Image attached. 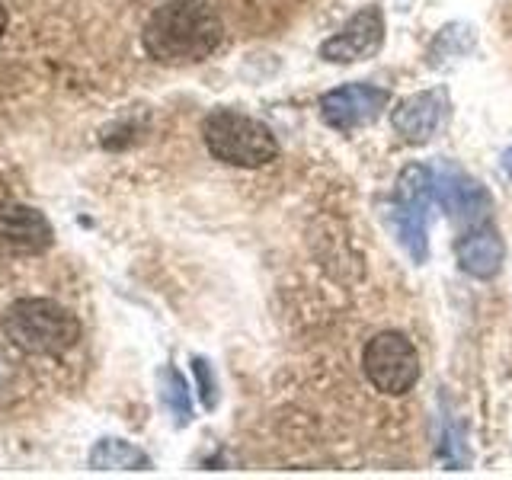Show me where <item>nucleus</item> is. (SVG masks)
I'll list each match as a JSON object with an SVG mask.
<instances>
[{
  "instance_id": "obj_7",
  "label": "nucleus",
  "mask_w": 512,
  "mask_h": 480,
  "mask_svg": "<svg viewBox=\"0 0 512 480\" xmlns=\"http://www.w3.org/2000/svg\"><path fill=\"white\" fill-rule=\"evenodd\" d=\"M432 192H436V202L445 208L448 218H455V221L477 224L493 208L490 192L480 186L474 176L464 173L458 164H452V160H442V164L432 170Z\"/></svg>"
},
{
  "instance_id": "obj_4",
  "label": "nucleus",
  "mask_w": 512,
  "mask_h": 480,
  "mask_svg": "<svg viewBox=\"0 0 512 480\" xmlns=\"http://www.w3.org/2000/svg\"><path fill=\"white\" fill-rule=\"evenodd\" d=\"M436 192H432V170L426 164H407L397 176L394 205H391V228L397 244L407 250L413 263L429 260V208Z\"/></svg>"
},
{
  "instance_id": "obj_13",
  "label": "nucleus",
  "mask_w": 512,
  "mask_h": 480,
  "mask_svg": "<svg viewBox=\"0 0 512 480\" xmlns=\"http://www.w3.org/2000/svg\"><path fill=\"white\" fill-rule=\"evenodd\" d=\"M157 388H160V404L173 416L176 426H189L192 423V397H189V384L186 378L176 372L173 365H164L157 372Z\"/></svg>"
},
{
  "instance_id": "obj_9",
  "label": "nucleus",
  "mask_w": 512,
  "mask_h": 480,
  "mask_svg": "<svg viewBox=\"0 0 512 480\" xmlns=\"http://www.w3.org/2000/svg\"><path fill=\"white\" fill-rule=\"evenodd\" d=\"M384 42V13L381 7H365L356 16H349L343 29L320 45V58L330 64H356L378 55Z\"/></svg>"
},
{
  "instance_id": "obj_12",
  "label": "nucleus",
  "mask_w": 512,
  "mask_h": 480,
  "mask_svg": "<svg viewBox=\"0 0 512 480\" xmlns=\"http://www.w3.org/2000/svg\"><path fill=\"white\" fill-rule=\"evenodd\" d=\"M90 468L93 471H148L151 458L138 445L125 439H100L90 448Z\"/></svg>"
},
{
  "instance_id": "obj_1",
  "label": "nucleus",
  "mask_w": 512,
  "mask_h": 480,
  "mask_svg": "<svg viewBox=\"0 0 512 480\" xmlns=\"http://www.w3.org/2000/svg\"><path fill=\"white\" fill-rule=\"evenodd\" d=\"M221 20L196 0H170L157 7L141 32V45L160 64H196L221 42Z\"/></svg>"
},
{
  "instance_id": "obj_8",
  "label": "nucleus",
  "mask_w": 512,
  "mask_h": 480,
  "mask_svg": "<svg viewBox=\"0 0 512 480\" xmlns=\"http://www.w3.org/2000/svg\"><path fill=\"white\" fill-rule=\"evenodd\" d=\"M448 106L452 103H448L445 87L420 90L391 109V128L407 144H429L448 122Z\"/></svg>"
},
{
  "instance_id": "obj_17",
  "label": "nucleus",
  "mask_w": 512,
  "mask_h": 480,
  "mask_svg": "<svg viewBox=\"0 0 512 480\" xmlns=\"http://www.w3.org/2000/svg\"><path fill=\"white\" fill-rule=\"evenodd\" d=\"M500 167L506 170V176L512 180V148H506V151H503V157H500Z\"/></svg>"
},
{
  "instance_id": "obj_5",
  "label": "nucleus",
  "mask_w": 512,
  "mask_h": 480,
  "mask_svg": "<svg viewBox=\"0 0 512 480\" xmlns=\"http://www.w3.org/2000/svg\"><path fill=\"white\" fill-rule=\"evenodd\" d=\"M362 372L378 394L404 397L420 381V356L404 333L381 330L362 349Z\"/></svg>"
},
{
  "instance_id": "obj_3",
  "label": "nucleus",
  "mask_w": 512,
  "mask_h": 480,
  "mask_svg": "<svg viewBox=\"0 0 512 480\" xmlns=\"http://www.w3.org/2000/svg\"><path fill=\"white\" fill-rule=\"evenodd\" d=\"M202 141L208 154L228 167L256 170L279 157V141L272 128L237 109H215L202 122Z\"/></svg>"
},
{
  "instance_id": "obj_14",
  "label": "nucleus",
  "mask_w": 512,
  "mask_h": 480,
  "mask_svg": "<svg viewBox=\"0 0 512 480\" xmlns=\"http://www.w3.org/2000/svg\"><path fill=\"white\" fill-rule=\"evenodd\" d=\"M474 45V29L471 26H461V23H452L439 29V36L432 39L429 45V64L432 68H439L445 58H461L468 55Z\"/></svg>"
},
{
  "instance_id": "obj_10",
  "label": "nucleus",
  "mask_w": 512,
  "mask_h": 480,
  "mask_svg": "<svg viewBox=\"0 0 512 480\" xmlns=\"http://www.w3.org/2000/svg\"><path fill=\"white\" fill-rule=\"evenodd\" d=\"M55 231L39 208L29 205H0V253L7 256H36L52 247Z\"/></svg>"
},
{
  "instance_id": "obj_11",
  "label": "nucleus",
  "mask_w": 512,
  "mask_h": 480,
  "mask_svg": "<svg viewBox=\"0 0 512 480\" xmlns=\"http://www.w3.org/2000/svg\"><path fill=\"white\" fill-rule=\"evenodd\" d=\"M455 253H458V266L468 272V276L484 279V282L500 276L503 260H506L503 237L493 228H487V224H480V228H471L464 234L455 244Z\"/></svg>"
},
{
  "instance_id": "obj_6",
  "label": "nucleus",
  "mask_w": 512,
  "mask_h": 480,
  "mask_svg": "<svg viewBox=\"0 0 512 480\" xmlns=\"http://www.w3.org/2000/svg\"><path fill=\"white\" fill-rule=\"evenodd\" d=\"M391 103V93L375 84H346L320 96V119L336 132H352L359 125H372Z\"/></svg>"
},
{
  "instance_id": "obj_16",
  "label": "nucleus",
  "mask_w": 512,
  "mask_h": 480,
  "mask_svg": "<svg viewBox=\"0 0 512 480\" xmlns=\"http://www.w3.org/2000/svg\"><path fill=\"white\" fill-rule=\"evenodd\" d=\"M192 372H196V381H199L202 407L205 410H215L218 407V378H215V368L208 365L202 356H196V359H192Z\"/></svg>"
},
{
  "instance_id": "obj_2",
  "label": "nucleus",
  "mask_w": 512,
  "mask_h": 480,
  "mask_svg": "<svg viewBox=\"0 0 512 480\" xmlns=\"http://www.w3.org/2000/svg\"><path fill=\"white\" fill-rule=\"evenodd\" d=\"M4 333L32 356H61L80 343V320L52 298H23L7 308Z\"/></svg>"
},
{
  "instance_id": "obj_18",
  "label": "nucleus",
  "mask_w": 512,
  "mask_h": 480,
  "mask_svg": "<svg viewBox=\"0 0 512 480\" xmlns=\"http://www.w3.org/2000/svg\"><path fill=\"white\" fill-rule=\"evenodd\" d=\"M7 23H10V16H7V7L0 4V39H4V32H7Z\"/></svg>"
},
{
  "instance_id": "obj_15",
  "label": "nucleus",
  "mask_w": 512,
  "mask_h": 480,
  "mask_svg": "<svg viewBox=\"0 0 512 480\" xmlns=\"http://www.w3.org/2000/svg\"><path fill=\"white\" fill-rule=\"evenodd\" d=\"M436 452H439V458H442L452 471H461L464 464L471 461L468 445H464V432H461V426H452V423H445V426H442V436H439Z\"/></svg>"
}]
</instances>
